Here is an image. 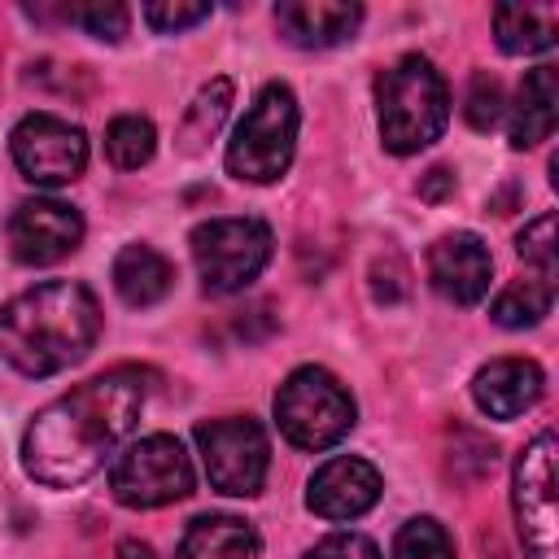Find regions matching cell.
Listing matches in <instances>:
<instances>
[{
    "label": "cell",
    "mask_w": 559,
    "mask_h": 559,
    "mask_svg": "<svg viewBox=\"0 0 559 559\" xmlns=\"http://www.w3.org/2000/svg\"><path fill=\"white\" fill-rule=\"evenodd\" d=\"M144 406V380L131 367L105 371L44 411L22 432V467L48 489L83 485L105 467V459L127 441Z\"/></svg>",
    "instance_id": "6da1fadb"
},
{
    "label": "cell",
    "mask_w": 559,
    "mask_h": 559,
    "mask_svg": "<svg viewBox=\"0 0 559 559\" xmlns=\"http://www.w3.org/2000/svg\"><path fill=\"white\" fill-rule=\"evenodd\" d=\"M96 336L100 306L79 280H48L0 306V358L31 380L83 362Z\"/></svg>",
    "instance_id": "7a4b0ae2"
},
{
    "label": "cell",
    "mask_w": 559,
    "mask_h": 559,
    "mask_svg": "<svg viewBox=\"0 0 559 559\" xmlns=\"http://www.w3.org/2000/svg\"><path fill=\"white\" fill-rule=\"evenodd\" d=\"M376 118H380L384 148L397 157L419 153L432 140H441L450 122V87L441 70L419 52L393 61L376 79Z\"/></svg>",
    "instance_id": "3957f363"
},
{
    "label": "cell",
    "mask_w": 559,
    "mask_h": 559,
    "mask_svg": "<svg viewBox=\"0 0 559 559\" xmlns=\"http://www.w3.org/2000/svg\"><path fill=\"white\" fill-rule=\"evenodd\" d=\"M297 96L288 83H266L245 109L227 144V170L245 183H275L293 166L297 148Z\"/></svg>",
    "instance_id": "277c9868"
},
{
    "label": "cell",
    "mask_w": 559,
    "mask_h": 559,
    "mask_svg": "<svg viewBox=\"0 0 559 559\" xmlns=\"http://www.w3.org/2000/svg\"><path fill=\"white\" fill-rule=\"evenodd\" d=\"M275 424L297 450H328L354 428V397L332 371L297 367L275 393Z\"/></svg>",
    "instance_id": "5b68a950"
},
{
    "label": "cell",
    "mask_w": 559,
    "mask_h": 559,
    "mask_svg": "<svg viewBox=\"0 0 559 559\" xmlns=\"http://www.w3.org/2000/svg\"><path fill=\"white\" fill-rule=\"evenodd\" d=\"M192 262L205 293H240L271 262V227L262 218H210L192 227Z\"/></svg>",
    "instance_id": "8992f818"
},
{
    "label": "cell",
    "mask_w": 559,
    "mask_h": 559,
    "mask_svg": "<svg viewBox=\"0 0 559 559\" xmlns=\"http://www.w3.org/2000/svg\"><path fill=\"white\" fill-rule=\"evenodd\" d=\"M109 489L131 511L170 507V502L192 493V463H188L183 445L170 432H153V437H140L135 445H127L114 459Z\"/></svg>",
    "instance_id": "52a82bcc"
},
{
    "label": "cell",
    "mask_w": 559,
    "mask_h": 559,
    "mask_svg": "<svg viewBox=\"0 0 559 559\" xmlns=\"http://www.w3.org/2000/svg\"><path fill=\"white\" fill-rule=\"evenodd\" d=\"M555 454L559 441L555 432H537L511 476V507H515V528L524 542L528 559H559V507H555Z\"/></svg>",
    "instance_id": "ba28073f"
},
{
    "label": "cell",
    "mask_w": 559,
    "mask_h": 559,
    "mask_svg": "<svg viewBox=\"0 0 559 559\" xmlns=\"http://www.w3.org/2000/svg\"><path fill=\"white\" fill-rule=\"evenodd\" d=\"M197 450L205 463V476L218 493L253 498L271 467V441L258 419H210L197 424Z\"/></svg>",
    "instance_id": "9c48e42d"
},
{
    "label": "cell",
    "mask_w": 559,
    "mask_h": 559,
    "mask_svg": "<svg viewBox=\"0 0 559 559\" xmlns=\"http://www.w3.org/2000/svg\"><path fill=\"white\" fill-rule=\"evenodd\" d=\"M9 153L13 166L22 170V179L57 188L83 175L87 166V135L83 127L57 118V114H26L13 135H9Z\"/></svg>",
    "instance_id": "30bf717a"
},
{
    "label": "cell",
    "mask_w": 559,
    "mask_h": 559,
    "mask_svg": "<svg viewBox=\"0 0 559 559\" xmlns=\"http://www.w3.org/2000/svg\"><path fill=\"white\" fill-rule=\"evenodd\" d=\"M83 240V214L57 197H31L9 214V249L22 266H48L74 253Z\"/></svg>",
    "instance_id": "8fae6325"
},
{
    "label": "cell",
    "mask_w": 559,
    "mask_h": 559,
    "mask_svg": "<svg viewBox=\"0 0 559 559\" xmlns=\"http://www.w3.org/2000/svg\"><path fill=\"white\" fill-rule=\"evenodd\" d=\"M380 472L367 459L354 454H336L323 467H314L310 485H306V507L319 520H358L380 502Z\"/></svg>",
    "instance_id": "7c38bea8"
},
{
    "label": "cell",
    "mask_w": 559,
    "mask_h": 559,
    "mask_svg": "<svg viewBox=\"0 0 559 559\" xmlns=\"http://www.w3.org/2000/svg\"><path fill=\"white\" fill-rule=\"evenodd\" d=\"M428 280L432 288L454 301V306H476L485 293H489V280H493V258L485 249L480 236L472 231H454V236H441L432 249H428Z\"/></svg>",
    "instance_id": "4fadbf2b"
},
{
    "label": "cell",
    "mask_w": 559,
    "mask_h": 559,
    "mask_svg": "<svg viewBox=\"0 0 559 559\" xmlns=\"http://www.w3.org/2000/svg\"><path fill=\"white\" fill-rule=\"evenodd\" d=\"M275 26L293 48H336L362 26V4L345 0H280Z\"/></svg>",
    "instance_id": "5bb4252c"
},
{
    "label": "cell",
    "mask_w": 559,
    "mask_h": 559,
    "mask_svg": "<svg viewBox=\"0 0 559 559\" xmlns=\"http://www.w3.org/2000/svg\"><path fill=\"white\" fill-rule=\"evenodd\" d=\"M546 376L533 358H493L472 376V397L489 419H515L537 406Z\"/></svg>",
    "instance_id": "9a60e30c"
},
{
    "label": "cell",
    "mask_w": 559,
    "mask_h": 559,
    "mask_svg": "<svg viewBox=\"0 0 559 559\" xmlns=\"http://www.w3.org/2000/svg\"><path fill=\"white\" fill-rule=\"evenodd\" d=\"M555 122H559V70L537 66L524 74L511 105V148H533L550 140Z\"/></svg>",
    "instance_id": "2e32d148"
},
{
    "label": "cell",
    "mask_w": 559,
    "mask_h": 559,
    "mask_svg": "<svg viewBox=\"0 0 559 559\" xmlns=\"http://www.w3.org/2000/svg\"><path fill=\"white\" fill-rule=\"evenodd\" d=\"M114 288L127 306H157L175 288V266L153 245H127L114 258Z\"/></svg>",
    "instance_id": "e0dca14e"
},
{
    "label": "cell",
    "mask_w": 559,
    "mask_h": 559,
    "mask_svg": "<svg viewBox=\"0 0 559 559\" xmlns=\"http://www.w3.org/2000/svg\"><path fill=\"white\" fill-rule=\"evenodd\" d=\"M493 35H498V48L511 57L546 52L559 35V4H498Z\"/></svg>",
    "instance_id": "ac0fdd59"
},
{
    "label": "cell",
    "mask_w": 559,
    "mask_h": 559,
    "mask_svg": "<svg viewBox=\"0 0 559 559\" xmlns=\"http://www.w3.org/2000/svg\"><path fill=\"white\" fill-rule=\"evenodd\" d=\"M179 559H258V533L236 515H197L179 542Z\"/></svg>",
    "instance_id": "d6986e66"
},
{
    "label": "cell",
    "mask_w": 559,
    "mask_h": 559,
    "mask_svg": "<svg viewBox=\"0 0 559 559\" xmlns=\"http://www.w3.org/2000/svg\"><path fill=\"white\" fill-rule=\"evenodd\" d=\"M550 301H555V280H542V275H524V280H511L498 297H493V323L502 328H533L550 314Z\"/></svg>",
    "instance_id": "ffe728a7"
},
{
    "label": "cell",
    "mask_w": 559,
    "mask_h": 559,
    "mask_svg": "<svg viewBox=\"0 0 559 559\" xmlns=\"http://www.w3.org/2000/svg\"><path fill=\"white\" fill-rule=\"evenodd\" d=\"M227 109H231V83H227V79H210V83L192 96V105H188V114H183L179 148H183V153H197V148L223 127Z\"/></svg>",
    "instance_id": "44dd1931"
},
{
    "label": "cell",
    "mask_w": 559,
    "mask_h": 559,
    "mask_svg": "<svg viewBox=\"0 0 559 559\" xmlns=\"http://www.w3.org/2000/svg\"><path fill=\"white\" fill-rule=\"evenodd\" d=\"M157 148V131L148 118L140 114H118L109 127H105V157L118 166V170H140Z\"/></svg>",
    "instance_id": "7402d4cb"
},
{
    "label": "cell",
    "mask_w": 559,
    "mask_h": 559,
    "mask_svg": "<svg viewBox=\"0 0 559 559\" xmlns=\"http://www.w3.org/2000/svg\"><path fill=\"white\" fill-rule=\"evenodd\" d=\"M393 559H454V542L432 515H415L397 528Z\"/></svg>",
    "instance_id": "603a6c76"
},
{
    "label": "cell",
    "mask_w": 559,
    "mask_h": 559,
    "mask_svg": "<svg viewBox=\"0 0 559 559\" xmlns=\"http://www.w3.org/2000/svg\"><path fill=\"white\" fill-rule=\"evenodd\" d=\"M66 22L83 26L92 39L118 44V39L127 35L131 13H127V4H118V0H87V4H66Z\"/></svg>",
    "instance_id": "cb8c5ba5"
},
{
    "label": "cell",
    "mask_w": 559,
    "mask_h": 559,
    "mask_svg": "<svg viewBox=\"0 0 559 559\" xmlns=\"http://www.w3.org/2000/svg\"><path fill=\"white\" fill-rule=\"evenodd\" d=\"M515 253L533 266V275L555 280L559 266V245H555V214H537L520 236H515Z\"/></svg>",
    "instance_id": "d4e9b609"
},
{
    "label": "cell",
    "mask_w": 559,
    "mask_h": 559,
    "mask_svg": "<svg viewBox=\"0 0 559 559\" xmlns=\"http://www.w3.org/2000/svg\"><path fill=\"white\" fill-rule=\"evenodd\" d=\"M502 83L493 79V74H485V70H476L472 74V83H467V96H463V118H467V127L472 131H489V127H498L502 122Z\"/></svg>",
    "instance_id": "484cf974"
},
{
    "label": "cell",
    "mask_w": 559,
    "mask_h": 559,
    "mask_svg": "<svg viewBox=\"0 0 559 559\" xmlns=\"http://www.w3.org/2000/svg\"><path fill=\"white\" fill-rule=\"evenodd\" d=\"M205 17H210L205 0H148L144 4V22L153 31H162V35H179V31H188V26L205 22Z\"/></svg>",
    "instance_id": "4316f807"
},
{
    "label": "cell",
    "mask_w": 559,
    "mask_h": 559,
    "mask_svg": "<svg viewBox=\"0 0 559 559\" xmlns=\"http://www.w3.org/2000/svg\"><path fill=\"white\" fill-rule=\"evenodd\" d=\"M406 293H411V271H406V262H402L397 253L376 258V266H371V297L384 301V306H393V301H402Z\"/></svg>",
    "instance_id": "83f0119b"
},
{
    "label": "cell",
    "mask_w": 559,
    "mask_h": 559,
    "mask_svg": "<svg viewBox=\"0 0 559 559\" xmlns=\"http://www.w3.org/2000/svg\"><path fill=\"white\" fill-rule=\"evenodd\" d=\"M301 559H380L376 542L362 537V533H332L323 542H314Z\"/></svg>",
    "instance_id": "f1b7e54d"
},
{
    "label": "cell",
    "mask_w": 559,
    "mask_h": 559,
    "mask_svg": "<svg viewBox=\"0 0 559 559\" xmlns=\"http://www.w3.org/2000/svg\"><path fill=\"white\" fill-rule=\"evenodd\" d=\"M450 188H454V175H450L445 166H432L428 179L419 183V197H424V201H437V197H445Z\"/></svg>",
    "instance_id": "f546056e"
},
{
    "label": "cell",
    "mask_w": 559,
    "mask_h": 559,
    "mask_svg": "<svg viewBox=\"0 0 559 559\" xmlns=\"http://www.w3.org/2000/svg\"><path fill=\"white\" fill-rule=\"evenodd\" d=\"M118 559H153V546H144V542L127 537V542L118 546Z\"/></svg>",
    "instance_id": "4dcf8cb0"
}]
</instances>
